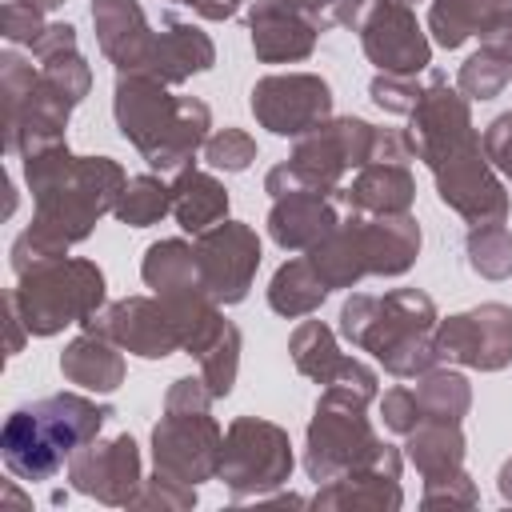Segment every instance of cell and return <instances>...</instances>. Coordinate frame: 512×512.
Instances as JSON below:
<instances>
[{
  "instance_id": "6da1fadb",
  "label": "cell",
  "mask_w": 512,
  "mask_h": 512,
  "mask_svg": "<svg viewBox=\"0 0 512 512\" xmlns=\"http://www.w3.org/2000/svg\"><path fill=\"white\" fill-rule=\"evenodd\" d=\"M24 184L32 192V224L12 240L8 252L16 276L44 260L68 256L72 244L88 240L96 220L116 212L128 176L112 156H76L60 140L24 152Z\"/></svg>"
},
{
  "instance_id": "7a4b0ae2",
  "label": "cell",
  "mask_w": 512,
  "mask_h": 512,
  "mask_svg": "<svg viewBox=\"0 0 512 512\" xmlns=\"http://www.w3.org/2000/svg\"><path fill=\"white\" fill-rule=\"evenodd\" d=\"M120 136L156 172H180L212 136V108L200 96H172L168 84L144 72H120L112 92Z\"/></svg>"
},
{
  "instance_id": "3957f363",
  "label": "cell",
  "mask_w": 512,
  "mask_h": 512,
  "mask_svg": "<svg viewBox=\"0 0 512 512\" xmlns=\"http://www.w3.org/2000/svg\"><path fill=\"white\" fill-rule=\"evenodd\" d=\"M436 300L420 288H392L384 296L352 292L340 304V336L376 356L392 376H424L440 364Z\"/></svg>"
},
{
  "instance_id": "277c9868",
  "label": "cell",
  "mask_w": 512,
  "mask_h": 512,
  "mask_svg": "<svg viewBox=\"0 0 512 512\" xmlns=\"http://www.w3.org/2000/svg\"><path fill=\"white\" fill-rule=\"evenodd\" d=\"M112 416L108 404H96L80 392H52L32 404L8 412L0 428V456L16 480H48L72 460L84 444H92Z\"/></svg>"
},
{
  "instance_id": "5b68a950",
  "label": "cell",
  "mask_w": 512,
  "mask_h": 512,
  "mask_svg": "<svg viewBox=\"0 0 512 512\" xmlns=\"http://www.w3.org/2000/svg\"><path fill=\"white\" fill-rule=\"evenodd\" d=\"M376 152V124L360 120V116H332L324 124H316L312 132L296 136V148L284 164L268 168L264 176V192L276 200L284 192H324L336 196L344 184L348 168H364L372 164Z\"/></svg>"
},
{
  "instance_id": "8992f818",
  "label": "cell",
  "mask_w": 512,
  "mask_h": 512,
  "mask_svg": "<svg viewBox=\"0 0 512 512\" xmlns=\"http://www.w3.org/2000/svg\"><path fill=\"white\" fill-rule=\"evenodd\" d=\"M8 300L16 304L28 336H56L104 308V272L96 260L56 256L16 276Z\"/></svg>"
},
{
  "instance_id": "52a82bcc",
  "label": "cell",
  "mask_w": 512,
  "mask_h": 512,
  "mask_svg": "<svg viewBox=\"0 0 512 512\" xmlns=\"http://www.w3.org/2000/svg\"><path fill=\"white\" fill-rule=\"evenodd\" d=\"M368 404L372 400L348 388H336V384L320 392L312 420H308V436H304V472L316 484L336 480L340 472L372 460L384 448V440L376 436L368 420Z\"/></svg>"
},
{
  "instance_id": "ba28073f",
  "label": "cell",
  "mask_w": 512,
  "mask_h": 512,
  "mask_svg": "<svg viewBox=\"0 0 512 512\" xmlns=\"http://www.w3.org/2000/svg\"><path fill=\"white\" fill-rule=\"evenodd\" d=\"M292 440L280 424L260 420V416H236L224 428V456H220V476L232 500L248 496H268L292 476Z\"/></svg>"
},
{
  "instance_id": "9c48e42d",
  "label": "cell",
  "mask_w": 512,
  "mask_h": 512,
  "mask_svg": "<svg viewBox=\"0 0 512 512\" xmlns=\"http://www.w3.org/2000/svg\"><path fill=\"white\" fill-rule=\"evenodd\" d=\"M224 432L216 416L204 412H164L152 428V464L184 484H204L220 476Z\"/></svg>"
},
{
  "instance_id": "30bf717a",
  "label": "cell",
  "mask_w": 512,
  "mask_h": 512,
  "mask_svg": "<svg viewBox=\"0 0 512 512\" xmlns=\"http://www.w3.org/2000/svg\"><path fill=\"white\" fill-rule=\"evenodd\" d=\"M252 116L272 136H304L332 120V88L316 72H272L252 84Z\"/></svg>"
},
{
  "instance_id": "8fae6325",
  "label": "cell",
  "mask_w": 512,
  "mask_h": 512,
  "mask_svg": "<svg viewBox=\"0 0 512 512\" xmlns=\"http://www.w3.org/2000/svg\"><path fill=\"white\" fill-rule=\"evenodd\" d=\"M196 248V264L204 276V288L212 292V300L224 304H240L256 280L260 268V236L252 224L244 220H220L204 232H196L192 240Z\"/></svg>"
},
{
  "instance_id": "7c38bea8",
  "label": "cell",
  "mask_w": 512,
  "mask_h": 512,
  "mask_svg": "<svg viewBox=\"0 0 512 512\" xmlns=\"http://www.w3.org/2000/svg\"><path fill=\"white\" fill-rule=\"evenodd\" d=\"M436 348H440V360H452L476 372L508 368L512 364V308L500 300H488L448 320H436Z\"/></svg>"
},
{
  "instance_id": "4fadbf2b",
  "label": "cell",
  "mask_w": 512,
  "mask_h": 512,
  "mask_svg": "<svg viewBox=\"0 0 512 512\" xmlns=\"http://www.w3.org/2000/svg\"><path fill=\"white\" fill-rule=\"evenodd\" d=\"M436 176V196L468 224H500L508 220V188L500 184L496 168L484 156V144L444 156L428 168Z\"/></svg>"
},
{
  "instance_id": "5bb4252c",
  "label": "cell",
  "mask_w": 512,
  "mask_h": 512,
  "mask_svg": "<svg viewBox=\"0 0 512 512\" xmlns=\"http://www.w3.org/2000/svg\"><path fill=\"white\" fill-rule=\"evenodd\" d=\"M80 328L84 332H96V336H108L112 344H120L124 352L144 356V360H164V356L180 352L176 320H172V312L164 308L160 296H124V300H112L100 312H92Z\"/></svg>"
},
{
  "instance_id": "9a60e30c",
  "label": "cell",
  "mask_w": 512,
  "mask_h": 512,
  "mask_svg": "<svg viewBox=\"0 0 512 512\" xmlns=\"http://www.w3.org/2000/svg\"><path fill=\"white\" fill-rule=\"evenodd\" d=\"M360 44L364 56L392 76H420L432 64V44L416 20V12L404 0H372V8L360 20Z\"/></svg>"
},
{
  "instance_id": "2e32d148",
  "label": "cell",
  "mask_w": 512,
  "mask_h": 512,
  "mask_svg": "<svg viewBox=\"0 0 512 512\" xmlns=\"http://www.w3.org/2000/svg\"><path fill=\"white\" fill-rule=\"evenodd\" d=\"M408 120H412L408 128H412V140H416V160H424L428 168L440 164L452 152H464V148L480 144L468 96L460 88H452L444 76H432L424 84V96H420V104Z\"/></svg>"
},
{
  "instance_id": "e0dca14e",
  "label": "cell",
  "mask_w": 512,
  "mask_h": 512,
  "mask_svg": "<svg viewBox=\"0 0 512 512\" xmlns=\"http://www.w3.org/2000/svg\"><path fill=\"white\" fill-rule=\"evenodd\" d=\"M68 480L76 492L108 504V508H128L144 484V468H140V448L128 432L112 436V440H92L84 444L72 460H68Z\"/></svg>"
},
{
  "instance_id": "ac0fdd59",
  "label": "cell",
  "mask_w": 512,
  "mask_h": 512,
  "mask_svg": "<svg viewBox=\"0 0 512 512\" xmlns=\"http://www.w3.org/2000/svg\"><path fill=\"white\" fill-rule=\"evenodd\" d=\"M400 468H404L400 448L384 444L372 460L340 472L336 480H324L312 496V508H320V512H396L404 504Z\"/></svg>"
},
{
  "instance_id": "d6986e66",
  "label": "cell",
  "mask_w": 512,
  "mask_h": 512,
  "mask_svg": "<svg viewBox=\"0 0 512 512\" xmlns=\"http://www.w3.org/2000/svg\"><path fill=\"white\" fill-rule=\"evenodd\" d=\"M288 352H292V364L300 376L316 380V384H336V388H348L364 400H376L380 396V380L376 372L356 360V356H344L340 344H336V332L324 324V320H300L288 336Z\"/></svg>"
},
{
  "instance_id": "ffe728a7",
  "label": "cell",
  "mask_w": 512,
  "mask_h": 512,
  "mask_svg": "<svg viewBox=\"0 0 512 512\" xmlns=\"http://www.w3.org/2000/svg\"><path fill=\"white\" fill-rule=\"evenodd\" d=\"M248 32H252V52L260 64H296L312 56L320 24L288 0H252Z\"/></svg>"
},
{
  "instance_id": "44dd1931",
  "label": "cell",
  "mask_w": 512,
  "mask_h": 512,
  "mask_svg": "<svg viewBox=\"0 0 512 512\" xmlns=\"http://www.w3.org/2000/svg\"><path fill=\"white\" fill-rule=\"evenodd\" d=\"M428 32L448 52L472 36L512 52V0H432Z\"/></svg>"
},
{
  "instance_id": "7402d4cb",
  "label": "cell",
  "mask_w": 512,
  "mask_h": 512,
  "mask_svg": "<svg viewBox=\"0 0 512 512\" xmlns=\"http://www.w3.org/2000/svg\"><path fill=\"white\" fill-rule=\"evenodd\" d=\"M92 28L104 60L116 64V72H144L156 28L136 0H92Z\"/></svg>"
},
{
  "instance_id": "603a6c76",
  "label": "cell",
  "mask_w": 512,
  "mask_h": 512,
  "mask_svg": "<svg viewBox=\"0 0 512 512\" xmlns=\"http://www.w3.org/2000/svg\"><path fill=\"white\" fill-rule=\"evenodd\" d=\"M216 64V44L208 32H200L192 20L164 16L152 40V52L144 60V76L160 84H184L196 72H208Z\"/></svg>"
},
{
  "instance_id": "cb8c5ba5",
  "label": "cell",
  "mask_w": 512,
  "mask_h": 512,
  "mask_svg": "<svg viewBox=\"0 0 512 512\" xmlns=\"http://www.w3.org/2000/svg\"><path fill=\"white\" fill-rule=\"evenodd\" d=\"M356 236L364 248L368 276H404L416 256H420V224L412 212H392V216H364L352 212Z\"/></svg>"
},
{
  "instance_id": "d4e9b609",
  "label": "cell",
  "mask_w": 512,
  "mask_h": 512,
  "mask_svg": "<svg viewBox=\"0 0 512 512\" xmlns=\"http://www.w3.org/2000/svg\"><path fill=\"white\" fill-rule=\"evenodd\" d=\"M340 224L336 196L324 192H284L268 208V236L284 252H308Z\"/></svg>"
},
{
  "instance_id": "484cf974",
  "label": "cell",
  "mask_w": 512,
  "mask_h": 512,
  "mask_svg": "<svg viewBox=\"0 0 512 512\" xmlns=\"http://www.w3.org/2000/svg\"><path fill=\"white\" fill-rule=\"evenodd\" d=\"M336 200L348 212H364V216L412 212L416 180H412L408 164H364V168H356L352 184H344L336 192Z\"/></svg>"
},
{
  "instance_id": "4316f807",
  "label": "cell",
  "mask_w": 512,
  "mask_h": 512,
  "mask_svg": "<svg viewBox=\"0 0 512 512\" xmlns=\"http://www.w3.org/2000/svg\"><path fill=\"white\" fill-rule=\"evenodd\" d=\"M124 356H120V344H112L108 336H96V332H80L64 344L60 352V376L68 384H80L84 392H116L124 384Z\"/></svg>"
},
{
  "instance_id": "83f0119b",
  "label": "cell",
  "mask_w": 512,
  "mask_h": 512,
  "mask_svg": "<svg viewBox=\"0 0 512 512\" xmlns=\"http://www.w3.org/2000/svg\"><path fill=\"white\" fill-rule=\"evenodd\" d=\"M140 276L160 300H180V296H192V292H208L204 276H200V264H196V248L188 240H176V236L148 244Z\"/></svg>"
},
{
  "instance_id": "f1b7e54d",
  "label": "cell",
  "mask_w": 512,
  "mask_h": 512,
  "mask_svg": "<svg viewBox=\"0 0 512 512\" xmlns=\"http://www.w3.org/2000/svg\"><path fill=\"white\" fill-rule=\"evenodd\" d=\"M172 216L184 232H204L228 220V188L204 168H180L172 180Z\"/></svg>"
},
{
  "instance_id": "f546056e",
  "label": "cell",
  "mask_w": 512,
  "mask_h": 512,
  "mask_svg": "<svg viewBox=\"0 0 512 512\" xmlns=\"http://www.w3.org/2000/svg\"><path fill=\"white\" fill-rule=\"evenodd\" d=\"M312 260V268L320 272V280L328 288H356L364 276H368V264H364V248H360V236H356V220L352 212L340 216V224L304 252Z\"/></svg>"
},
{
  "instance_id": "4dcf8cb0",
  "label": "cell",
  "mask_w": 512,
  "mask_h": 512,
  "mask_svg": "<svg viewBox=\"0 0 512 512\" xmlns=\"http://www.w3.org/2000/svg\"><path fill=\"white\" fill-rule=\"evenodd\" d=\"M328 284L320 280V272L312 268L308 256H292L284 260L276 272H272V284H268V308L276 316H288V320H300V316H312L324 300H328Z\"/></svg>"
},
{
  "instance_id": "1f68e13d",
  "label": "cell",
  "mask_w": 512,
  "mask_h": 512,
  "mask_svg": "<svg viewBox=\"0 0 512 512\" xmlns=\"http://www.w3.org/2000/svg\"><path fill=\"white\" fill-rule=\"evenodd\" d=\"M404 456L416 464V472L424 480L460 472L464 468V432H460V424L424 420L404 436Z\"/></svg>"
},
{
  "instance_id": "d6a6232c",
  "label": "cell",
  "mask_w": 512,
  "mask_h": 512,
  "mask_svg": "<svg viewBox=\"0 0 512 512\" xmlns=\"http://www.w3.org/2000/svg\"><path fill=\"white\" fill-rule=\"evenodd\" d=\"M416 404L424 412V420H444V424H460L472 408V384L452 372V368H432L424 376H416Z\"/></svg>"
},
{
  "instance_id": "836d02e7",
  "label": "cell",
  "mask_w": 512,
  "mask_h": 512,
  "mask_svg": "<svg viewBox=\"0 0 512 512\" xmlns=\"http://www.w3.org/2000/svg\"><path fill=\"white\" fill-rule=\"evenodd\" d=\"M508 80H512V52L496 44H480L456 72V88L468 100H492L508 88Z\"/></svg>"
},
{
  "instance_id": "e575fe53",
  "label": "cell",
  "mask_w": 512,
  "mask_h": 512,
  "mask_svg": "<svg viewBox=\"0 0 512 512\" xmlns=\"http://www.w3.org/2000/svg\"><path fill=\"white\" fill-rule=\"evenodd\" d=\"M164 212H172V184H164L160 176L144 172V176H128V184H124L112 216L120 224H128V228H148Z\"/></svg>"
},
{
  "instance_id": "d590c367",
  "label": "cell",
  "mask_w": 512,
  "mask_h": 512,
  "mask_svg": "<svg viewBox=\"0 0 512 512\" xmlns=\"http://www.w3.org/2000/svg\"><path fill=\"white\" fill-rule=\"evenodd\" d=\"M468 268L484 280H508L512 276V228L500 224H472L464 236Z\"/></svg>"
},
{
  "instance_id": "8d00e7d4",
  "label": "cell",
  "mask_w": 512,
  "mask_h": 512,
  "mask_svg": "<svg viewBox=\"0 0 512 512\" xmlns=\"http://www.w3.org/2000/svg\"><path fill=\"white\" fill-rule=\"evenodd\" d=\"M196 360H200V376H204V384L212 388V396L224 400V396L232 392V384H236V372H240V328L228 320L224 332H220Z\"/></svg>"
},
{
  "instance_id": "74e56055",
  "label": "cell",
  "mask_w": 512,
  "mask_h": 512,
  "mask_svg": "<svg viewBox=\"0 0 512 512\" xmlns=\"http://www.w3.org/2000/svg\"><path fill=\"white\" fill-rule=\"evenodd\" d=\"M204 160L220 172H244L256 160V140L244 128H220L204 140Z\"/></svg>"
},
{
  "instance_id": "f35d334b",
  "label": "cell",
  "mask_w": 512,
  "mask_h": 512,
  "mask_svg": "<svg viewBox=\"0 0 512 512\" xmlns=\"http://www.w3.org/2000/svg\"><path fill=\"white\" fill-rule=\"evenodd\" d=\"M196 504V484H184V480H176V476H164V472H152L144 484H140V492H136V500L128 504V508H160V512H184V508H192Z\"/></svg>"
},
{
  "instance_id": "ab89813d",
  "label": "cell",
  "mask_w": 512,
  "mask_h": 512,
  "mask_svg": "<svg viewBox=\"0 0 512 512\" xmlns=\"http://www.w3.org/2000/svg\"><path fill=\"white\" fill-rule=\"evenodd\" d=\"M368 96L376 108L392 112V116H412L420 96H424V84H416V76H392V72H376L372 84H368Z\"/></svg>"
},
{
  "instance_id": "60d3db41",
  "label": "cell",
  "mask_w": 512,
  "mask_h": 512,
  "mask_svg": "<svg viewBox=\"0 0 512 512\" xmlns=\"http://www.w3.org/2000/svg\"><path fill=\"white\" fill-rule=\"evenodd\" d=\"M476 500H480V492H476L472 476L460 468V472H448V476L424 480L420 508H476Z\"/></svg>"
},
{
  "instance_id": "b9f144b4",
  "label": "cell",
  "mask_w": 512,
  "mask_h": 512,
  "mask_svg": "<svg viewBox=\"0 0 512 512\" xmlns=\"http://www.w3.org/2000/svg\"><path fill=\"white\" fill-rule=\"evenodd\" d=\"M380 416H384V428L396 432V436H408L416 424H424V412L416 404V392L412 388H388L380 396Z\"/></svg>"
},
{
  "instance_id": "7bdbcfd3",
  "label": "cell",
  "mask_w": 512,
  "mask_h": 512,
  "mask_svg": "<svg viewBox=\"0 0 512 512\" xmlns=\"http://www.w3.org/2000/svg\"><path fill=\"white\" fill-rule=\"evenodd\" d=\"M44 28H48L44 24V12L40 8H28L20 0H8L4 12H0V32H4L8 44H32Z\"/></svg>"
},
{
  "instance_id": "ee69618b",
  "label": "cell",
  "mask_w": 512,
  "mask_h": 512,
  "mask_svg": "<svg viewBox=\"0 0 512 512\" xmlns=\"http://www.w3.org/2000/svg\"><path fill=\"white\" fill-rule=\"evenodd\" d=\"M212 400L216 396L204 384V376H180L164 392V412H204V408H212Z\"/></svg>"
},
{
  "instance_id": "f6af8a7d",
  "label": "cell",
  "mask_w": 512,
  "mask_h": 512,
  "mask_svg": "<svg viewBox=\"0 0 512 512\" xmlns=\"http://www.w3.org/2000/svg\"><path fill=\"white\" fill-rule=\"evenodd\" d=\"M480 144H484V156H488V164L512 180V112L496 116V120L484 128Z\"/></svg>"
},
{
  "instance_id": "bcb514c9",
  "label": "cell",
  "mask_w": 512,
  "mask_h": 512,
  "mask_svg": "<svg viewBox=\"0 0 512 512\" xmlns=\"http://www.w3.org/2000/svg\"><path fill=\"white\" fill-rule=\"evenodd\" d=\"M368 8H372V0H336V4H332V24H340V28H352V32H356Z\"/></svg>"
},
{
  "instance_id": "7dc6e473",
  "label": "cell",
  "mask_w": 512,
  "mask_h": 512,
  "mask_svg": "<svg viewBox=\"0 0 512 512\" xmlns=\"http://www.w3.org/2000/svg\"><path fill=\"white\" fill-rule=\"evenodd\" d=\"M244 0H192V12L204 20H232Z\"/></svg>"
},
{
  "instance_id": "c3c4849f",
  "label": "cell",
  "mask_w": 512,
  "mask_h": 512,
  "mask_svg": "<svg viewBox=\"0 0 512 512\" xmlns=\"http://www.w3.org/2000/svg\"><path fill=\"white\" fill-rule=\"evenodd\" d=\"M288 4H296L300 12H308V16L320 24V32L332 28V4H336V0H288Z\"/></svg>"
},
{
  "instance_id": "681fc988",
  "label": "cell",
  "mask_w": 512,
  "mask_h": 512,
  "mask_svg": "<svg viewBox=\"0 0 512 512\" xmlns=\"http://www.w3.org/2000/svg\"><path fill=\"white\" fill-rule=\"evenodd\" d=\"M496 488H500V500L512 504V456L500 464V476H496Z\"/></svg>"
},
{
  "instance_id": "f907efd6",
  "label": "cell",
  "mask_w": 512,
  "mask_h": 512,
  "mask_svg": "<svg viewBox=\"0 0 512 512\" xmlns=\"http://www.w3.org/2000/svg\"><path fill=\"white\" fill-rule=\"evenodd\" d=\"M20 4H28V8H40V12H52V8H60L64 0H20Z\"/></svg>"
},
{
  "instance_id": "816d5d0a",
  "label": "cell",
  "mask_w": 512,
  "mask_h": 512,
  "mask_svg": "<svg viewBox=\"0 0 512 512\" xmlns=\"http://www.w3.org/2000/svg\"><path fill=\"white\" fill-rule=\"evenodd\" d=\"M172 4H188V8H192V0H172Z\"/></svg>"
}]
</instances>
